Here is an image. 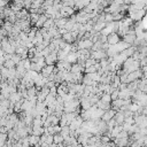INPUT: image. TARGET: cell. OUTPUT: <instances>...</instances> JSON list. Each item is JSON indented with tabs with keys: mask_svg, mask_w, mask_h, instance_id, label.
Wrapping results in <instances>:
<instances>
[{
	"mask_svg": "<svg viewBox=\"0 0 147 147\" xmlns=\"http://www.w3.org/2000/svg\"><path fill=\"white\" fill-rule=\"evenodd\" d=\"M96 71H97V68H96L94 65L93 66H90V67H86L84 69V73L85 74H91V73H96Z\"/></svg>",
	"mask_w": 147,
	"mask_h": 147,
	"instance_id": "obj_27",
	"label": "cell"
},
{
	"mask_svg": "<svg viewBox=\"0 0 147 147\" xmlns=\"http://www.w3.org/2000/svg\"><path fill=\"white\" fill-rule=\"evenodd\" d=\"M46 142H47L48 145H51V144H53V142H54V137H53V134H48V136H47V138H46Z\"/></svg>",
	"mask_w": 147,
	"mask_h": 147,
	"instance_id": "obj_38",
	"label": "cell"
},
{
	"mask_svg": "<svg viewBox=\"0 0 147 147\" xmlns=\"http://www.w3.org/2000/svg\"><path fill=\"white\" fill-rule=\"evenodd\" d=\"M16 65L14 63V61L12 60V59H9V60H5V63H4V67H6V68H14Z\"/></svg>",
	"mask_w": 147,
	"mask_h": 147,
	"instance_id": "obj_25",
	"label": "cell"
},
{
	"mask_svg": "<svg viewBox=\"0 0 147 147\" xmlns=\"http://www.w3.org/2000/svg\"><path fill=\"white\" fill-rule=\"evenodd\" d=\"M61 11H63V12L66 13L67 17L71 16L73 14H75V8H74V7H70V6H63V7L61 8Z\"/></svg>",
	"mask_w": 147,
	"mask_h": 147,
	"instance_id": "obj_14",
	"label": "cell"
},
{
	"mask_svg": "<svg viewBox=\"0 0 147 147\" xmlns=\"http://www.w3.org/2000/svg\"><path fill=\"white\" fill-rule=\"evenodd\" d=\"M21 141H22V146H23V147H28V146H30V141H29V136L23 137V138L21 139Z\"/></svg>",
	"mask_w": 147,
	"mask_h": 147,
	"instance_id": "obj_32",
	"label": "cell"
},
{
	"mask_svg": "<svg viewBox=\"0 0 147 147\" xmlns=\"http://www.w3.org/2000/svg\"><path fill=\"white\" fill-rule=\"evenodd\" d=\"M12 60L14 61V63H15V65H17V63H18V62L22 60V59H21V55H20V54L14 53V54L12 55Z\"/></svg>",
	"mask_w": 147,
	"mask_h": 147,
	"instance_id": "obj_30",
	"label": "cell"
},
{
	"mask_svg": "<svg viewBox=\"0 0 147 147\" xmlns=\"http://www.w3.org/2000/svg\"><path fill=\"white\" fill-rule=\"evenodd\" d=\"M54 99H55V96H53L52 93H48V94L46 96L45 100H44V103L46 105V107H47V105H48V103H51V102H52Z\"/></svg>",
	"mask_w": 147,
	"mask_h": 147,
	"instance_id": "obj_23",
	"label": "cell"
},
{
	"mask_svg": "<svg viewBox=\"0 0 147 147\" xmlns=\"http://www.w3.org/2000/svg\"><path fill=\"white\" fill-rule=\"evenodd\" d=\"M122 37H123V40L127 42V43L130 44V45H132V44L134 43V40H136V35H134V34H125V35L122 36Z\"/></svg>",
	"mask_w": 147,
	"mask_h": 147,
	"instance_id": "obj_9",
	"label": "cell"
},
{
	"mask_svg": "<svg viewBox=\"0 0 147 147\" xmlns=\"http://www.w3.org/2000/svg\"><path fill=\"white\" fill-rule=\"evenodd\" d=\"M66 60H67L68 62H70L71 65H73V63H76L77 60H78V56H77L76 52H70V53H68Z\"/></svg>",
	"mask_w": 147,
	"mask_h": 147,
	"instance_id": "obj_11",
	"label": "cell"
},
{
	"mask_svg": "<svg viewBox=\"0 0 147 147\" xmlns=\"http://www.w3.org/2000/svg\"><path fill=\"white\" fill-rule=\"evenodd\" d=\"M123 130V128H122V124H116L114 128H113V130H111V133H110V140H113L114 138H116L117 136L120 134V132Z\"/></svg>",
	"mask_w": 147,
	"mask_h": 147,
	"instance_id": "obj_6",
	"label": "cell"
},
{
	"mask_svg": "<svg viewBox=\"0 0 147 147\" xmlns=\"http://www.w3.org/2000/svg\"><path fill=\"white\" fill-rule=\"evenodd\" d=\"M90 57L96 59L97 61H100V60H102V59H106L108 56H107L106 51H103V49H97V51H91V56Z\"/></svg>",
	"mask_w": 147,
	"mask_h": 147,
	"instance_id": "obj_1",
	"label": "cell"
},
{
	"mask_svg": "<svg viewBox=\"0 0 147 147\" xmlns=\"http://www.w3.org/2000/svg\"><path fill=\"white\" fill-rule=\"evenodd\" d=\"M23 66H24V68L26 70L30 69V66H31V60H30V59H29V57L24 59V60H23Z\"/></svg>",
	"mask_w": 147,
	"mask_h": 147,
	"instance_id": "obj_29",
	"label": "cell"
},
{
	"mask_svg": "<svg viewBox=\"0 0 147 147\" xmlns=\"http://www.w3.org/2000/svg\"><path fill=\"white\" fill-rule=\"evenodd\" d=\"M53 137H54V142H55V144H61V142H63V140H65L63 136H62L60 132L54 133Z\"/></svg>",
	"mask_w": 147,
	"mask_h": 147,
	"instance_id": "obj_17",
	"label": "cell"
},
{
	"mask_svg": "<svg viewBox=\"0 0 147 147\" xmlns=\"http://www.w3.org/2000/svg\"><path fill=\"white\" fill-rule=\"evenodd\" d=\"M111 21H114V15L111 13H105V22L109 23Z\"/></svg>",
	"mask_w": 147,
	"mask_h": 147,
	"instance_id": "obj_28",
	"label": "cell"
},
{
	"mask_svg": "<svg viewBox=\"0 0 147 147\" xmlns=\"http://www.w3.org/2000/svg\"><path fill=\"white\" fill-rule=\"evenodd\" d=\"M51 53V49H49V47L47 46V47H45L44 49H42L40 51V54H42V56H44V57H46L48 54Z\"/></svg>",
	"mask_w": 147,
	"mask_h": 147,
	"instance_id": "obj_34",
	"label": "cell"
},
{
	"mask_svg": "<svg viewBox=\"0 0 147 147\" xmlns=\"http://www.w3.org/2000/svg\"><path fill=\"white\" fill-rule=\"evenodd\" d=\"M96 62H97L96 59H92V57L86 59V60H85V68H86V67H90V66H93Z\"/></svg>",
	"mask_w": 147,
	"mask_h": 147,
	"instance_id": "obj_26",
	"label": "cell"
},
{
	"mask_svg": "<svg viewBox=\"0 0 147 147\" xmlns=\"http://www.w3.org/2000/svg\"><path fill=\"white\" fill-rule=\"evenodd\" d=\"M3 24H4V20L3 17H0V26H3Z\"/></svg>",
	"mask_w": 147,
	"mask_h": 147,
	"instance_id": "obj_44",
	"label": "cell"
},
{
	"mask_svg": "<svg viewBox=\"0 0 147 147\" xmlns=\"http://www.w3.org/2000/svg\"><path fill=\"white\" fill-rule=\"evenodd\" d=\"M54 25V18H52V17H48L46 21H45V23H44V25H43V28H45V29H48L49 28H52Z\"/></svg>",
	"mask_w": 147,
	"mask_h": 147,
	"instance_id": "obj_20",
	"label": "cell"
},
{
	"mask_svg": "<svg viewBox=\"0 0 147 147\" xmlns=\"http://www.w3.org/2000/svg\"><path fill=\"white\" fill-rule=\"evenodd\" d=\"M45 62H46V65H55V62H57V51L56 49L52 51L45 57Z\"/></svg>",
	"mask_w": 147,
	"mask_h": 147,
	"instance_id": "obj_3",
	"label": "cell"
},
{
	"mask_svg": "<svg viewBox=\"0 0 147 147\" xmlns=\"http://www.w3.org/2000/svg\"><path fill=\"white\" fill-rule=\"evenodd\" d=\"M142 78L147 79V71H142Z\"/></svg>",
	"mask_w": 147,
	"mask_h": 147,
	"instance_id": "obj_43",
	"label": "cell"
},
{
	"mask_svg": "<svg viewBox=\"0 0 147 147\" xmlns=\"http://www.w3.org/2000/svg\"><path fill=\"white\" fill-rule=\"evenodd\" d=\"M7 6V0H0V11Z\"/></svg>",
	"mask_w": 147,
	"mask_h": 147,
	"instance_id": "obj_40",
	"label": "cell"
},
{
	"mask_svg": "<svg viewBox=\"0 0 147 147\" xmlns=\"http://www.w3.org/2000/svg\"><path fill=\"white\" fill-rule=\"evenodd\" d=\"M100 100L103 101V102H107V103H110L111 102V97H110V93H106L103 92L102 96L100 97Z\"/></svg>",
	"mask_w": 147,
	"mask_h": 147,
	"instance_id": "obj_19",
	"label": "cell"
},
{
	"mask_svg": "<svg viewBox=\"0 0 147 147\" xmlns=\"http://www.w3.org/2000/svg\"><path fill=\"white\" fill-rule=\"evenodd\" d=\"M83 42H84V47H85V48H87V49H91V48H92L93 42H92L91 39H83Z\"/></svg>",
	"mask_w": 147,
	"mask_h": 147,
	"instance_id": "obj_24",
	"label": "cell"
},
{
	"mask_svg": "<svg viewBox=\"0 0 147 147\" xmlns=\"http://www.w3.org/2000/svg\"><path fill=\"white\" fill-rule=\"evenodd\" d=\"M137 51V46H133V45H130L128 48H125L124 51H122V53L127 56V57H129V56H132V54L134 53Z\"/></svg>",
	"mask_w": 147,
	"mask_h": 147,
	"instance_id": "obj_10",
	"label": "cell"
},
{
	"mask_svg": "<svg viewBox=\"0 0 147 147\" xmlns=\"http://www.w3.org/2000/svg\"><path fill=\"white\" fill-rule=\"evenodd\" d=\"M124 119H125V117H124V115H123L122 111H116V114L114 116V120H115L116 124H123Z\"/></svg>",
	"mask_w": 147,
	"mask_h": 147,
	"instance_id": "obj_8",
	"label": "cell"
},
{
	"mask_svg": "<svg viewBox=\"0 0 147 147\" xmlns=\"http://www.w3.org/2000/svg\"><path fill=\"white\" fill-rule=\"evenodd\" d=\"M101 46H102V43H101L100 40H98V42L93 43V46H92L91 51H97V49H101Z\"/></svg>",
	"mask_w": 147,
	"mask_h": 147,
	"instance_id": "obj_31",
	"label": "cell"
},
{
	"mask_svg": "<svg viewBox=\"0 0 147 147\" xmlns=\"http://www.w3.org/2000/svg\"><path fill=\"white\" fill-rule=\"evenodd\" d=\"M144 92H145V93H146V94H147V86H146V87H145V90H144Z\"/></svg>",
	"mask_w": 147,
	"mask_h": 147,
	"instance_id": "obj_45",
	"label": "cell"
},
{
	"mask_svg": "<svg viewBox=\"0 0 147 147\" xmlns=\"http://www.w3.org/2000/svg\"><path fill=\"white\" fill-rule=\"evenodd\" d=\"M99 40L103 44V43H106L107 42V36H105V35H101V32H100V37H99Z\"/></svg>",
	"mask_w": 147,
	"mask_h": 147,
	"instance_id": "obj_41",
	"label": "cell"
},
{
	"mask_svg": "<svg viewBox=\"0 0 147 147\" xmlns=\"http://www.w3.org/2000/svg\"><path fill=\"white\" fill-rule=\"evenodd\" d=\"M121 40V36L117 34V32H115V31H113V32H110L108 36H107V42L110 44V45H115V44H117Z\"/></svg>",
	"mask_w": 147,
	"mask_h": 147,
	"instance_id": "obj_4",
	"label": "cell"
},
{
	"mask_svg": "<svg viewBox=\"0 0 147 147\" xmlns=\"http://www.w3.org/2000/svg\"><path fill=\"white\" fill-rule=\"evenodd\" d=\"M110 97H111V101H113V100H116L117 98H119V89L114 90V91L110 93Z\"/></svg>",
	"mask_w": 147,
	"mask_h": 147,
	"instance_id": "obj_35",
	"label": "cell"
},
{
	"mask_svg": "<svg viewBox=\"0 0 147 147\" xmlns=\"http://www.w3.org/2000/svg\"><path fill=\"white\" fill-rule=\"evenodd\" d=\"M145 13H146V9H145V8H142V9H138V11L130 12L129 16H130V17H131L133 21H136V22H139V21L142 18V16L145 15Z\"/></svg>",
	"mask_w": 147,
	"mask_h": 147,
	"instance_id": "obj_2",
	"label": "cell"
},
{
	"mask_svg": "<svg viewBox=\"0 0 147 147\" xmlns=\"http://www.w3.org/2000/svg\"><path fill=\"white\" fill-rule=\"evenodd\" d=\"M67 53L63 52V49H59L57 51V61H62V60H66L67 59Z\"/></svg>",
	"mask_w": 147,
	"mask_h": 147,
	"instance_id": "obj_21",
	"label": "cell"
},
{
	"mask_svg": "<svg viewBox=\"0 0 147 147\" xmlns=\"http://www.w3.org/2000/svg\"><path fill=\"white\" fill-rule=\"evenodd\" d=\"M106 26V22H100V21H97L94 24H93V29L96 31H98V32H100L102 29Z\"/></svg>",
	"mask_w": 147,
	"mask_h": 147,
	"instance_id": "obj_15",
	"label": "cell"
},
{
	"mask_svg": "<svg viewBox=\"0 0 147 147\" xmlns=\"http://www.w3.org/2000/svg\"><path fill=\"white\" fill-rule=\"evenodd\" d=\"M130 46V44H128L127 42H124L123 39L122 40H120L119 43H117V44H115V47H116V49H117V52H122V51H124L125 48H128Z\"/></svg>",
	"mask_w": 147,
	"mask_h": 147,
	"instance_id": "obj_7",
	"label": "cell"
},
{
	"mask_svg": "<svg viewBox=\"0 0 147 147\" xmlns=\"http://www.w3.org/2000/svg\"><path fill=\"white\" fill-rule=\"evenodd\" d=\"M4 63H5V57L4 56H0V67L4 66Z\"/></svg>",
	"mask_w": 147,
	"mask_h": 147,
	"instance_id": "obj_42",
	"label": "cell"
},
{
	"mask_svg": "<svg viewBox=\"0 0 147 147\" xmlns=\"http://www.w3.org/2000/svg\"><path fill=\"white\" fill-rule=\"evenodd\" d=\"M48 17L46 16V14L44 13V14H42L40 16H39V18H38V21L36 22V24H35V26L37 28V29H39V28H42L43 25H44V23H45V21L47 20Z\"/></svg>",
	"mask_w": 147,
	"mask_h": 147,
	"instance_id": "obj_12",
	"label": "cell"
},
{
	"mask_svg": "<svg viewBox=\"0 0 147 147\" xmlns=\"http://www.w3.org/2000/svg\"><path fill=\"white\" fill-rule=\"evenodd\" d=\"M0 49H1V43H0Z\"/></svg>",
	"mask_w": 147,
	"mask_h": 147,
	"instance_id": "obj_47",
	"label": "cell"
},
{
	"mask_svg": "<svg viewBox=\"0 0 147 147\" xmlns=\"http://www.w3.org/2000/svg\"><path fill=\"white\" fill-rule=\"evenodd\" d=\"M123 115H124V117H129V116H133V111H131L130 109H127V110H124V111H123Z\"/></svg>",
	"mask_w": 147,
	"mask_h": 147,
	"instance_id": "obj_39",
	"label": "cell"
},
{
	"mask_svg": "<svg viewBox=\"0 0 147 147\" xmlns=\"http://www.w3.org/2000/svg\"><path fill=\"white\" fill-rule=\"evenodd\" d=\"M38 127H43V121L40 119V116L34 117L32 120V128H38Z\"/></svg>",
	"mask_w": 147,
	"mask_h": 147,
	"instance_id": "obj_18",
	"label": "cell"
},
{
	"mask_svg": "<svg viewBox=\"0 0 147 147\" xmlns=\"http://www.w3.org/2000/svg\"><path fill=\"white\" fill-rule=\"evenodd\" d=\"M102 1H103V0H98V4H101Z\"/></svg>",
	"mask_w": 147,
	"mask_h": 147,
	"instance_id": "obj_46",
	"label": "cell"
},
{
	"mask_svg": "<svg viewBox=\"0 0 147 147\" xmlns=\"http://www.w3.org/2000/svg\"><path fill=\"white\" fill-rule=\"evenodd\" d=\"M70 71L71 73H74V74H76V73H79V71H82V73H84V68H82L77 62L76 63H73L71 65V68H70Z\"/></svg>",
	"mask_w": 147,
	"mask_h": 147,
	"instance_id": "obj_16",
	"label": "cell"
},
{
	"mask_svg": "<svg viewBox=\"0 0 147 147\" xmlns=\"http://www.w3.org/2000/svg\"><path fill=\"white\" fill-rule=\"evenodd\" d=\"M114 15V21H121L123 17H124V13H115V14H113Z\"/></svg>",
	"mask_w": 147,
	"mask_h": 147,
	"instance_id": "obj_33",
	"label": "cell"
},
{
	"mask_svg": "<svg viewBox=\"0 0 147 147\" xmlns=\"http://www.w3.org/2000/svg\"><path fill=\"white\" fill-rule=\"evenodd\" d=\"M62 39H63L66 43H69V44H74V43H75V40H74L73 35H71L70 31H67L66 34H63V35H62Z\"/></svg>",
	"mask_w": 147,
	"mask_h": 147,
	"instance_id": "obj_13",
	"label": "cell"
},
{
	"mask_svg": "<svg viewBox=\"0 0 147 147\" xmlns=\"http://www.w3.org/2000/svg\"><path fill=\"white\" fill-rule=\"evenodd\" d=\"M69 132H70V128H69V125L61 127V131H60V133L63 136V138L68 137V136H69Z\"/></svg>",
	"mask_w": 147,
	"mask_h": 147,
	"instance_id": "obj_22",
	"label": "cell"
},
{
	"mask_svg": "<svg viewBox=\"0 0 147 147\" xmlns=\"http://www.w3.org/2000/svg\"><path fill=\"white\" fill-rule=\"evenodd\" d=\"M49 93H52L53 96H57V86H52V87H49Z\"/></svg>",
	"mask_w": 147,
	"mask_h": 147,
	"instance_id": "obj_36",
	"label": "cell"
},
{
	"mask_svg": "<svg viewBox=\"0 0 147 147\" xmlns=\"http://www.w3.org/2000/svg\"><path fill=\"white\" fill-rule=\"evenodd\" d=\"M124 122H127V123H129V124H133V123H134V119H133V116L125 117V119H124Z\"/></svg>",
	"mask_w": 147,
	"mask_h": 147,
	"instance_id": "obj_37",
	"label": "cell"
},
{
	"mask_svg": "<svg viewBox=\"0 0 147 147\" xmlns=\"http://www.w3.org/2000/svg\"><path fill=\"white\" fill-rule=\"evenodd\" d=\"M54 69H55V65H46L45 67H43L40 73H42V75L44 77H48L54 71Z\"/></svg>",
	"mask_w": 147,
	"mask_h": 147,
	"instance_id": "obj_5",
	"label": "cell"
}]
</instances>
